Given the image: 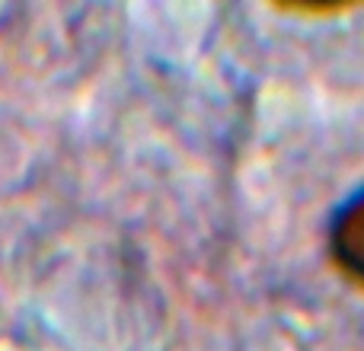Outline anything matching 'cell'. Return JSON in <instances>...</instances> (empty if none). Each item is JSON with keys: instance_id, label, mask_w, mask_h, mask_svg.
Instances as JSON below:
<instances>
[{"instance_id": "1", "label": "cell", "mask_w": 364, "mask_h": 351, "mask_svg": "<svg viewBox=\"0 0 364 351\" xmlns=\"http://www.w3.org/2000/svg\"><path fill=\"white\" fill-rule=\"evenodd\" d=\"M336 249H339L342 262L364 278V201L342 217L339 230H336Z\"/></svg>"}]
</instances>
